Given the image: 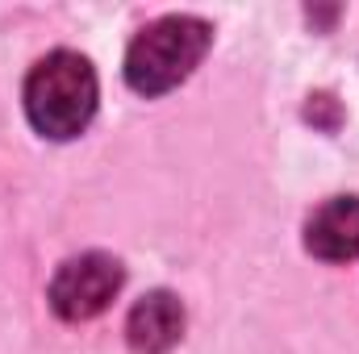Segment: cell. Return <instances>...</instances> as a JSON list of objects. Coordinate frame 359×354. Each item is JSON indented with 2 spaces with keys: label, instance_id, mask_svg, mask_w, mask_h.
I'll return each instance as SVG.
<instances>
[{
  "label": "cell",
  "instance_id": "6da1fadb",
  "mask_svg": "<svg viewBox=\"0 0 359 354\" xmlns=\"http://www.w3.org/2000/svg\"><path fill=\"white\" fill-rule=\"evenodd\" d=\"M96 96V71L88 59L76 50H55L25 80V117L42 138L67 142L88 129Z\"/></svg>",
  "mask_w": 359,
  "mask_h": 354
},
{
  "label": "cell",
  "instance_id": "7a4b0ae2",
  "mask_svg": "<svg viewBox=\"0 0 359 354\" xmlns=\"http://www.w3.org/2000/svg\"><path fill=\"white\" fill-rule=\"evenodd\" d=\"M209 42H213V29L201 17L176 13L147 25L126 50V84L138 96H163L180 88L205 59Z\"/></svg>",
  "mask_w": 359,
  "mask_h": 354
},
{
  "label": "cell",
  "instance_id": "3957f363",
  "mask_svg": "<svg viewBox=\"0 0 359 354\" xmlns=\"http://www.w3.org/2000/svg\"><path fill=\"white\" fill-rule=\"evenodd\" d=\"M121 292V263L109 255H80L59 267L50 279V309L63 321H92Z\"/></svg>",
  "mask_w": 359,
  "mask_h": 354
},
{
  "label": "cell",
  "instance_id": "277c9868",
  "mask_svg": "<svg viewBox=\"0 0 359 354\" xmlns=\"http://www.w3.org/2000/svg\"><path fill=\"white\" fill-rule=\"evenodd\" d=\"M305 250L322 263L359 259V196L326 200L305 225Z\"/></svg>",
  "mask_w": 359,
  "mask_h": 354
},
{
  "label": "cell",
  "instance_id": "5b68a950",
  "mask_svg": "<svg viewBox=\"0 0 359 354\" xmlns=\"http://www.w3.org/2000/svg\"><path fill=\"white\" fill-rule=\"evenodd\" d=\"M184 334V304L172 292H147L126 321V338L138 354H163L172 351Z\"/></svg>",
  "mask_w": 359,
  "mask_h": 354
}]
</instances>
